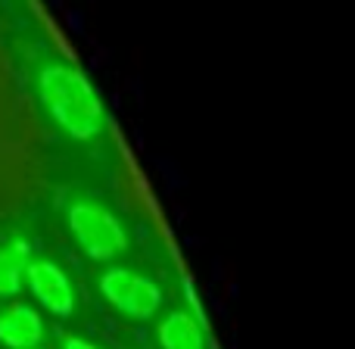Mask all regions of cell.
Here are the masks:
<instances>
[{"label":"cell","instance_id":"obj_1","mask_svg":"<svg viewBox=\"0 0 355 349\" xmlns=\"http://www.w3.org/2000/svg\"><path fill=\"white\" fill-rule=\"evenodd\" d=\"M37 94L44 110L75 141H91L103 128V103L97 87L81 69L69 62H50L37 75Z\"/></svg>","mask_w":355,"mask_h":349},{"label":"cell","instance_id":"obj_2","mask_svg":"<svg viewBox=\"0 0 355 349\" xmlns=\"http://www.w3.org/2000/svg\"><path fill=\"white\" fill-rule=\"evenodd\" d=\"M69 231H72L75 244L91 259H116L128 246V234H125L122 221L94 200L72 203V209H69Z\"/></svg>","mask_w":355,"mask_h":349},{"label":"cell","instance_id":"obj_3","mask_svg":"<svg viewBox=\"0 0 355 349\" xmlns=\"http://www.w3.org/2000/svg\"><path fill=\"white\" fill-rule=\"evenodd\" d=\"M100 293L106 296V303L116 312L137 321L153 318L162 306V290L150 278L137 275L131 269H106L100 275Z\"/></svg>","mask_w":355,"mask_h":349},{"label":"cell","instance_id":"obj_4","mask_svg":"<svg viewBox=\"0 0 355 349\" xmlns=\"http://www.w3.org/2000/svg\"><path fill=\"white\" fill-rule=\"evenodd\" d=\"M25 281L31 287V296L41 303L47 312L53 315H72L75 309V287L69 281V275L50 259H31L28 271H25Z\"/></svg>","mask_w":355,"mask_h":349},{"label":"cell","instance_id":"obj_5","mask_svg":"<svg viewBox=\"0 0 355 349\" xmlns=\"http://www.w3.org/2000/svg\"><path fill=\"white\" fill-rule=\"evenodd\" d=\"M44 337V321L31 306H10L0 312V343L6 349H35Z\"/></svg>","mask_w":355,"mask_h":349},{"label":"cell","instance_id":"obj_6","mask_svg":"<svg viewBox=\"0 0 355 349\" xmlns=\"http://www.w3.org/2000/svg\"><path fill=\"white\" fill-rule=\"evenodd\" d=\"M159 346L162 349H206V327L190 312L178 309L159 321Z\"/></svg>","mask_w":355,"mask_h":349},{"label":"cell","instance_id":"obj_7","mask_svg":"<svg viewBox=\"0 0 355 349\" xmlns=\"http://www.w3.org/2000/svg\"><path fill=\"white\" fill-rule=\"evenodd\" d=\"M31 262V250L22 237H12L0 246V296L19 293L25 284V271Z\"/></svg>","mask_w":355,"mask_h":349},{"label":"cell","instance_id":"obj_8","mask_svg":"<svg viewBox=\"0 0 355 349\" xmlns=\"http://www.w3.org/2000/svg\"><path fill=\"white\" fill-rule=\"evenodd\" d=\"M62 349H100V346L91 343V340H81V337H66L62 340Z\"/></svg>","mask_w":355,"mask_h":349}]
</instances>
